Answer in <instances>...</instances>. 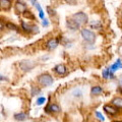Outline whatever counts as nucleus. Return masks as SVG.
<instances>
[{
    "label": "nucleus",
    "mask_w": 122,
    "mask_h": 122,
    "mask_svg": "<svg viewBox=\"0 0 122 122\" xmlns=\"http://www.w3.org/2000/svg\"><path fill=\"white\" fill-rule=\"evenodd\" d=\"M81 34L82 39L86 42H89V43H94L95 40H96V35L87 29H82Z\"/></svg>",
    "instance_id": "1"
},
{
    "label": "nucleus",
    "mask_w": 122,
    "mask_h": 122,
    "mask_svg": "<svg viewBox=\"0 0 122 122\" xmlns=\"http://www.w3.org/2000/svg\"><path fill=\"white\" fill-rule=\"evenodd\" d=\"M53 81H54V79H53L52 76L49 75V74H42L39 76V78H38V82L43 86H51L53 83Z\"/></svg>",
    "instance_id": "2"
},
{
    "label": "nucleus",
    "mask_w": 122,
    "mask_h": 122,
    "mask_svg": "<svg viewBox=\"0 0 122 122\" xmlns=\"http://www.w3.org/2000/svg\"><path fill=\"white\" fill-rule=\"evenodd\" d=\"M73 20L77 22L79 25H86L87 22V15L85 13V12H76L72 15V17Z\"/></svg>",
    "instance_id": "3"
},
{
    "label": "nucleus",
    "mask_w": 122,
    "mask_h": 122,
    "mask_svg": "<svg viewBox=\"0 0 122 122\" xmlns=\"http://www.w3.org/2000/svg\"><path fill=\"white\" fill-rule=\"evenodd\" d=\"M14 8L16 10V12L18 13H24L25 11L26 10V5L24 1H21V0H17L16 2H15L14 4Z\"/></svg>",
    "instance_id": "4"
},
{
    "label": "nucleus",
    "mask_w": 122,
    "mask_h": 122,
    "mask_svg": "<svg viewBox=\"0 0 122 122\" xmlns=\"http://www.w3.org/2000/svg\"><path fill=\"white\" fill-rule=\"evenodd\" d=\"M66 25H67L68 28H69L70 30H78L79 28H81V25H79L73 18H69V20L66 21Z\"/></svg>",
    "instance_id": "5"
},
{
    "label": "nucleus",
    "mask_w": 122,
    "mask_h": 122,
    "mask_svg": "<svg viewBox=\"0 0 122 122\" xmlns=\"http://www.w3.org/2000/svg\"><path fill=\"white\" fill-rule=\"evenodd\" d=\"M103 109H104L109 115H116V114L118 113V110H117L116 107H113L111 105H105Z\"/></svg>",
    "instance_id": "6"
},
{
    "label": "nucleus",
    "mask_w": 122,
    "mask_h": 122,
    "mask_svg": "<svg viewBox=\"0 0 122 122\" xmlns=\"http://www.w3.org/2000/svg\"><path fill=\"white\" fill-rule=\"evenodd\" d=\"M34 67V63H32L30 61H22L20 63V68L24 71H28L30 70Z\"/></svg>",
    "instance_id": "7"
},
{
    "label": "nucleus",
    "mask_w": 122,
    "mask_h": 122,
    "mask_svg": "<svg viewBox=\"0 0 122 122\" xmlns=\"http://www.w3.org/2000/svg\"><path fill=\"white\" fill-rule=\"evenodd\" d=\"M11 7L10 0H0V9L1 10H8Z\"/></svg>",
    "instance_id": "8"
},
{
    "label": "nucleus",
    "mask_w": 122,
    "mask_h": 122,
    "mask_svg": "<svg viewBox=\"0 0 122 122\" xmlns=\"http://www.w3.org/2000/svg\"><path fill=\"white\" fill-rule=\"evenodd\" d=\"M54 71L56 72L57 74H59V75H64V74L66 73L67 69H66V67L64 66L63 64H59V65L55 66V68H54Z\"/></svg>",
    "instance_id": "9"
},
{
    "label": "nucleus",
    "mask_w": 122,
    "mask_h": 122,
    "mask_svg": "<svg viewBox=\"0 0 122 122\" xmlns=\"http://www.w3.org/2000/svg\"><path fill=\"white\" fill-rule=\"evenodd\" d=\"M58 44H59L58 39H51V40H49V41L47 42L46 46H47V48H48V49L52 50V49H55L57 46H58Z\"/></svg>",
    "instance_id": "10"
},
{
    "label": "nucleus",
    "mask_w": 122,
    "mask_h": 122,
    "mask_svg": "<svg viewBox=\"0 0 122 122\" xmlns=\"http://www.w3.org/2000/svg\"><path fill=\"white\" fill-rule=\"evenodd\" d=\"M46 111L47 112H53V113H56V112H59L60 111V107L56 104H50L46 107Z\"/></svg>",
    "instance_id": "11"
},
{
    "label": "nucleus",
    "mask_w": 122,
    "mask_h": 122,
    "mask_svg": "<svg viewBox=\"0 0 122 122\" xmlns=\"http://www.w3.org/2000/svg\"><path fill=\"white\" fill-rule=\"evenodd\" d=\"M119 68H122V62H121V60L118 59V60L116 61V62L114 63L111 67H110V69H109V70L114 73V72H115L117 69H119Z\"/></svg>",
    "instance_id": "12"
},
{
    "label": "nucleus",
    "mask_w": 122,
    "mask_h": 122,
    "mask_svg": "<svg viewBox=\"0 0 122 122\" xmlns=\"http://www.w3.org/2000/svg\"><path fill=\"white\" fill-rule=\"evenodd\" d=\"M112 104L113 106H115L117 109H122V98L117 97L112 100Z\"/></svg>",
    "instance_id": "13"
},
{
    "label": "nucleus",
    "mask_w": 122,
    "mask_h": 122,
    "mask_svg": "<svg viewBox=\"0 0 122 122\" xmlns=\"http://www.w3.org/2000/svg\"><path fill=\"white\" fill-rule=\"evenodd\" d=\"M91 93L93 96H99V95H101L103 93V90H102V87L101 86H94V87H92V91H91Z\"/></svg>",
    "instance_id": "14"
},
{
    "label": "nucleus",
    "mask_w": 122,
    "mask_h": 122,
    "mask_svg": "<svg viewBox=\"0 0 122 122\" xmlns=\"http://www.w3.org/2000/svg\"><path fill=\"white\" fill-rule=\"evenodd\" d=\"M26 118H28V115L25 113H17L14 115V119L17 121H25Z\"/></svg>",
    "instance_id": "15"
},
{
    "label": "nucleus",
    "mask_w": 122,
    "mask_h": 122,
    "mask_svg": "<svg viewBox=\"0 0 122 122\" xmlns=\"http://www.w3.org/2000/svg\"><path fill=\"white\" fill-rule=\"evenodd\" d=\"M21 29L24 30L25 32H26V33H32L34 30V25L30 26L29 25H26L25 21H21Z\"/></svg>",
    "instance_id": "16"
},
{
    "label": "nucleus",
    "mask_w": 122,
    "mask_h": 122,
    "mask_svg": "<svg viewBox=\"0 0 122 122\" xmlns=\"http://www.w3.org/2000/svg\"><path fill=\"white\" fill-rule=\"evenodd\" d=\"M90 25H91V26H92L93 29H97V30L100 29V28H101V25H102L100 20H93Z\"/></svg>",
    "instance_id": "17"
},
{
    "label": "nucleus",
    "mask_w": 122,
    "mask_h": 122,
    "mask_svg": "<svg viewBox=\"0 0 122 122\" xmlns=\"http://www.w3.org/2000/svg\"><path fill=\"white\" fill-rule=\"evenodd\" d=\"M35 6L37 7V9H38V11H39V16L42 18V20H44V18H45V15H44V11H43V9H42V7L40 6V4H39V3H36V4H35Z\"/></svg>",
    "instance_id": "18"
},
{
    "label": "nucleus",
    "mask_w": 122,
    "mask_h": 122,
    "mask_svg": "<svg viewBox=\"0 0 122 122\" xmlns=\"http://www.w3.org/2000/svg\"><path fill=\"white\" fill-rule=\"evenodd\" d=\"M22 14H24V16H25V17H28V18H30V20H34V15L32 14V12H30V11L25 10Z\"/></svg>",
    "instance_id": "19"
},
{
    "label": "nucleus",
    "mask_w": 122,
    "mask_h": 122,
    "mask_svg": "<svg viewBox=\"0 0 122 122\" xmlns=\"http://www.w3.org/2000/svg\"><path fill=\"white\" fill-rule=\"evenodd\" d=\"M45 102H46V98L45 97H41V98H39L37 100V105H42V104H44Z\"/></svg>",
    "instance_id": "20"
},
{
    "label": "nucleus",
    "mask_w": 122,
    "mask_h": 122,
    "mask_svg": "<svg viewBox=\"0 0 122 122\" xmlns=\"http://www.w3.org/2000/svg\"><path fill=\"white\" fill-rule=\"evenodd\" d=\"M96 116H97V118H98V119H99V120H100V121H102V122H103V121H104V120H105V118H104V116H103V115H102V114H101L100 112H96Z\"/></svg>",
    "instance_id": "21"
},
{
    "label": "nucleus",
    "mask_w": 122,
    "mask_h": 122,
    "mask_svg": "<svg viewBox=\"0 0 122 122\" xmlns=\"http://www.w3.org/2000/svg\"><path fill=\"white\" fill-rule=\"evenodd\" d=\"M6 26L8 29H10V30H17V26L15 25H12V24H7L6 25Z\"/></svg>",
    "instance_id": "22"
},
{
    "label": "nucleus",
    "mask_w": 122,
    "mask_h": 122,
    "mask_svg": "<svg viewBox=\"0 0 122 122\" xmlns=\"http://www.w3.org/2000/svg\"><path fill=\"white\" fill-rule=\"evenodd\" d=\"M39 93H40V90L39 89H37V87H33V90H32V95H33V96L38 95Z\"/></svg>",
    "instance_id": "23"
},
{
    "label": "nucleus",
    "mask_w": 122,
    "mask_h": 122,
    "mask_svg": "<svg viewBox=\"0 0 122 122\" xmlns=\"http://www.w3.org/2000/svg\"><path fill=\"white\" fill-rule=\"evenodd\" d=\"M43 25L44 26H48L49 25V22H48V20H46V18H44V20H43Z\"/></svg>",
    "instance_id": "24"
},
{
    "label": "nucleus",
    "mask_w": 122,
    "mask_h": 122,
    "mask_svg": "<svg viewBox=\"0 0 122 122\" xmlns=\"http://www.w3.org/2000/svg\"><path fill=\"white\" fill-rule=\"evenodd\" d=\"M118 81H119L120 86H122V75H120V76H119V78H118Z\"/></svg>",
    "instance_id": "25"
},
{
    "label": "nucleus",
    "mask_w": 122,
    "mask_h": 122,
    "mask_svg": "<svg viewBox=\"0 0 122 122\" xmlns=\"http://www.w3.org/2000/svg\"><path fill=\"white\" fill-rule=\"evenodd\" d=\"M66 1L69 3V4H73V3L75 2V0H66Z\"/></svg>",
    "instance_id": "26"
},
{
    "label": "nucleus",
    "mask_w": 122,
    "mask_h": 122,
    "mask_svg": "<svg viewBox=\"0 0 122 122\" xmlns=\"http://www.w3.org/2000/svg\"><path fill=\"white\" fill-rule=\"evenodd\" d=\"M3 29V24H2V22H0V30H1Z\"/></svg>",
    "instance_id": "27"
},
{
    "label": "nucleus",
    "mask_w": 122,
    "mask_h": 122,
    "mask_svg": "<svg viewBox=\"0 0 122 122\" xmlns=\"http://www.w3.org/2000/svg\"><path fill=\"white\" fill-rule=\"evenodd\" d=\"M114 122H122V121H114Z\"/></svg>",
    "instance_id": "28"
}]
</instances>
